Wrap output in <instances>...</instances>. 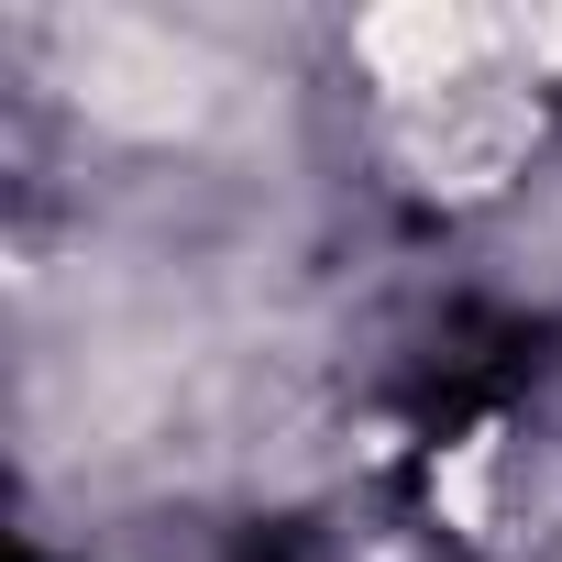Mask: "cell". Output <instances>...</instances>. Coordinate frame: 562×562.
<instances>
[{
    "label": "cell",
    "instance_id": "3",
    "mask_svg": "<svg viewBox=\"0 0 562 562\" xmlns=\"http://www.w3.org/2000/svg\"><path fill=\"white\" fill-rule=\"evenodd\" d=\"M529 45H540V67H551V78H562V12H551V23H540V34H529Z\"/></svg>",
    "mask_w": 562,
    "mask_h": 562
},
{
    "label": "cell",
    "instance_id": "1",
    "mask_svg": "<svg viewBox=\"0 0 562 562\" xmlns=\"http://www.w3.org/2000/svg\"><path fill=\"white\" fill-rule=\"evenodd\" d=\"M67 78H78V111H100L122 133H188L199 122V56L144 34V23H67Z\"/></svg>",
    "mask_w": 562,
    "mask_h": 562
},
{
    "label": "cell",
    "instance_id": "2",
    "mask_svg": "<svg viewBox=\"0 0 562 562\" xmlns=\"http://www.w3.org/2000/svg\"><path fill=\"white\" fill-rule=\"evenodd\" d=\"M485 23L474 12H441V0H408V12H364V67L419 111V100H452L463 67H474Z\"/></svg>",
    "mask_w": 562,
    "mask_h": 562
}]
</instances>
